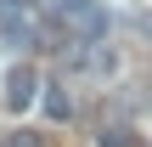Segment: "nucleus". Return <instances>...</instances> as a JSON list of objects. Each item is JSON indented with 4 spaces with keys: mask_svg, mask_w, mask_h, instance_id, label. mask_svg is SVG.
I'll return each mask as SVG.
<instances>
[{
    "mask_svg": "<svg viewBox=\"0 0 152 147\" xmlns=\"http://www.w3.org/2000/svg\"><path fill=\"white\" fill-rule=\"evenodd\" d=\"M34 96H39L34 62H11V68H6V85H0V102H6L11 113H23V108H34Z\"/></svg>",
    "mask_w": 152,
    "mask_h": 147,
    "instance_id": "nucleus-1",
    "label": "nucleus"
},
{
    "mask_svg": "<svg viewBox=\"0 0 152 147\" xmlns=\"http://www.w3.org/2000/svg\"><path fill=\"white\" fill-rule=\"evenodd\" d=\"M34 40V23H28V11H0V45H28Z\"/></svg>",
    "mask_w": 152,
    "mask_h": 147,
    "instance_id": "nucleus-2",
    "label": "nucleus"
},
{
    "mask_svg": "<svg viewBox=\"0 0 152 147\" xmlns=\"http://www.w3.org/2000/svg\"><path fill=\"white\" fill-rule=\"evenodd\" d=\"M45 119H56V125H68V119H73V96H68L62 85H51V91H45Z\"/></svg>",
    "mask_w": 152,
    "mask_h": 147,
    "instance_id": "nucleus-3",
    "label": "nucleus"
},
{
    "mask_svg": "<svg viewBox=\"0 0 152 147\" xmlns=\"http://www.w3.org/2000/svg\"><path fill=\"white\" fill-rule=\"evenodd\" d=\"M96 6H102V0H56V17H62V23H73V28H79V23H85V17H90V11H96Z\"/></svg>",
    "mask_w": 152,
    "mask_h": 147,
    "instance_id": "nucleus-4",
    "label": "nucleus"
},
{
    "mask_svg": "<svg viewBox=\"0 0 152 147\" xmlns=\"http://www.w3.org/2000/svg\"><path fill=\"white\" fill-rule=\"evenodd\" d=\"M11 147H45L39 130H11Z\"/></svg>",
    "mask_w": 152,
    "mask_h": 147,
    "instance_id": "nucleus-5",
    "label": "nucleus"
},
{
    "mask_svg": "<svg viewBox=\"0 0 152 147\" xmlns=\"http://www.w3.org/2000/svg\"><path fill=\"white\" fill-rule=\"evenodd\" d=\"M141 28H147V34H152V11H147V17H141Z\"/></svg>",
    "mask_w": 152,
    "mask_h": 147,
    "instance_id": "nucleus-6",
    "label": "nucleus"
}]
</instances>
